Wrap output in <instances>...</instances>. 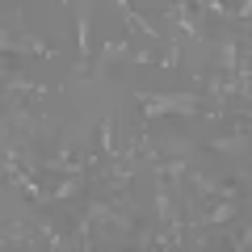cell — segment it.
<instances>
[{"label": "cell", "mask_w": 252, "mask_h": 252, "mask_svg": "<svg viewBox=\"0 0 252 252\" xmlns=\"http://www.w3.org/2000/svg\"><path fill=\"white\" fill-rule=\"evenodd\" d=\"M0 46H4V51H30V55H42V59H51V55H59L55 51V46H46V42H38V38H30V34H9V30H4V38H0Z\"/></svg>", "instance_id": "3"}, {"label": "cell", "mask_w": 252, "mask_h": 252, "mask_svg": "<svg viewBox=\"0 0 252 252\" xmlns=\"http://www.w3.org/2000/svg\"><path fill=\"white\" fill-rule=\"evenodd\" d=\"M4 248H46L34 215H9L4 219Z\"/></svg>", "instance_id": "2"}, {"label": "cell", "mask_w": 252, "mask_h": 252, "mask_svg": "<svg viewBox=\"0 0 252 252\" xmlns=\"http://www.w3.org/2000/svg\"><path fill=\"white\" fill-rule=\"evenodd\" d=\"M135 109L143 118H198L202 109H206V101H202V93L193 89H181V93H135Z\"/></svg>", "instance_id": "1"}, {"label": "cell", "mask_w": 252, "mask_h": 252, "mask_svg": "<svg viewBox=\"0 0 252 252\" xmlns=\"http://www.w3.org/2000/svg\"><path fill=\"white\" fill-rule=\"evenodd\" d=\"M118 59H130V42H126V38L105 42V51H101V67H109V63H118Z\"/></svg>", "instance_id": "4"}]
</instances>
